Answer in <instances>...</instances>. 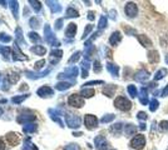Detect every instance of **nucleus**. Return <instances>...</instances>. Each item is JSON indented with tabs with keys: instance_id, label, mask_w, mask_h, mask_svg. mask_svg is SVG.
I'll use <instances>...</instances> for the list:
<instances>
[{
	"instance_id": "55",
	"label": "nucleus",
	"mask_w": 168,
	"mask_h": 150,
	"mask_svg": "<svg viewBox=\"0 0 168 150\" xmlns=\"http://www.w3.org/2000/svg\"><path fill=\"white\" fill-rule=\"evenodd\" d=\"M0 150H5V144L2 139H0Z\"/></svg>"
},
{
	"instance_id": "20",
	"label": "nucleus",
	"mask_w": 168,
	"mask_h": 150,
	"mask_svg": "<svg viewBox=\"0 0 168 150\" xmlns=\"http://www.w3.org/2000/svg\"><path fill=\"white\" fill-rule=\"evenodd\" d=\"M107 70L113 75V76H118V71H119V68L118 65H114V64H107Z\"/></svg>"
},
{
	"instance_id": "36",
	"label": "nucleus",
	"mask_w": 168,
	"mask_h": 150,
	"mask_svg": "<svg viewBox=\"0 0 168 150\" xmlns=\"http://www.w3.org/2000/svg\"><path fill=\"white\" fill-rule=\"evenodd\" d=\"M29 4L32 5V8H33L35 11H39V10L42 9V5H40V3H39V2H33V0H30Z\"/></svg>"
},
{
	"instance_id": "27",
	"label": "nucleus",
	"mask_w": 168,
	"mask_h": 150,
	"mask_svg": "<svg viewBox=\"0 0 168 150\" xmlns=\"http://www.w3.org/2000/svg\"><path fill=\"white\" fill-rule=\"evenodd\" d=\"M24 133H34L36 130V124H33V123H29V124L24 125Z\"/></svg>"
},
{
	"instance_id": "51",
	"label": "nucleus",
	"mask_w": 168,
	"mask_h": 150,
	"mask_svg": "<svg viewBox=\"0 0 168 150\" xmlns=\"http://www.w3.org/2000/svg\"><path fill=\"white\" fill-rule=\"evenodd\" d=\"M94 84H103L102 80H97V81H89V83H87L85 85H94Z\"/></svg>"
},
{
	"instance_id": "32",
	"label": "nucleus",
	"mask_w": 168,
	"mask_h": 150,
	"mask_svg": "<svg viewBox=\"0 0 168 150\" xmlns=\"http://www.w3.org/2000/svg\"><path fill=\"white\" fill-rule=\"evenodd\" d=\"M28 35H29V38H30V40H32L33 43H34V42H35V43H39L40 40H42V39H40V36H38V34H36V33H34V31H30Z\"/></svg>"
},
{
	"instance_id": "42",
	"label": "nucleus",
	"mask_w": 168,
	"mask_h": 150,
	"mask_svg": "<svg viewBox=\"0 0 168 150\" xmlns=\"http://www.w3.org/2000/svg\"><path fill=\"white\" fill-rule=\"evenodd\" d=\"M29 24H30L32 28H38V26H39V20H38L36 18H32Z\"/></svg>"
},
{
	"instance_id": "56",
	"label": "nucleus",
	"mask_w": 168,
	"mask_h": 150,
	"mask_svg": "<svg viewBox=\"0 0 168 150\" xmlns=\"http://www.w3.org/2000/svg\"><path fill=\"white\" fill-rule=\"evenodd\" d=\"M27 89H28V85H27V84H24V86H21V88H20V90H21V91H23V90H27Z\"/></svg>"
},
{
	"instance_id": "34",
	"label": "nucleus",
	"mask_w": 168,
	"mask_h": 150,
	"mask_svg": "<svg viewBox=\"0 0 168 150\" xmlns=\"http://www.w3.org/2000/svg\"><path fill=\"white\" fill-rule=\"evenodd\" d=\"M106 26H107V18L106 16H100L99 23H98V28L99 29H104Z\"/></svg>"
},
{
	"instance_id": "22",
	"label": "nucleus",
	"mask_w": 168,
	"mask_h": 150,
	"mask_svg": "<svg viewBox=\"0 0 168 150\" xmlns=\"http://www.w3.org/2000/svg\"><path fill=\"white\" fill-rule=\"evenodd\" d=\"M18 123H28V121H33L35 120V115L30 114V115H19L18 116Z\"/></svg>"
},
{
	"instance_id": "8",
	"label": "nucleus",
	"mask_w": 168,
	"mask_h": 150,
	"mask_svg": "<svg viewBox=\"0 0 168 150\" xmlns=\"http://www.w3.org/2000/svg\"><path fill=\"white\" fill-rule=\"evenodd\" d=\"M124 11L129 18H134L137 15V13H138V8L134 3H127L125 8H124Z\"/></svg>"
},
{
	"instance_id": "39",
	"label": "nucleus",
	"mask_w": 168,
	"mask_h": 150,
	"mask_svg": "<svg viewBox=\"0 0 168 150\" xmlns=\"http://www.w3.org/2000/svg\"><path fill=\"white\" fill-rule=\"evenodd\" d=\"M159 129L162 131H164V133H168V121H166V120L161 121L159 123Z\"/></svg>"
},
{
	"instance_id": "60",
	"label": "nucleus",
	"mask_w": 168,
	"mask_h": 150,
	"mask_svg": "<svg viewBox=\"0 0 168 150\" xmlns=\"http://www.w3.org/2000/svg\"><path fill=\"white\" fill-rule=\"evenodd\" d=\"M166 63L168 64V54H167V55H166Z\"/></svg>"
},
{
	"instance_id": "13",
	"label": "nucleus",
	"mask_w": 168,
	"mask_h": 150,
	"mask_svg": "<svg viewBox=\"0 0 168 150\" xmlns=\"http://www.w3.org/2000/svg\"><path fill=\"white\" fill-rule=\"evenodd\" d=\"M148 78H149V73L144 69H140L139 71H137V74L134 76V79L137 81H146V80H148Z\"/></svg>"
},
{
	"instance_id": "11",
	"label": "nucleus",
	"mask_w": 168,
	"mask_h": 150,
	"mask_svg": "<svg viewBox=\"0 0 168 150\" xmlns=\"http://www.w3.org/2000/svg\"><path fill=\"white\" fill-rule=\"evenodd\" d=\"M36 93H38V95H39V97L44 98V97H50V95H53L54 90L51 89L50 86H42L40 89H38Z\"/></svg>"
},
{
	"instance_id": "46",
	"label": "nucleus",
	"mask_w": 168,
	"mask_h": 150,
	"mask_svg": "<svg viewBox=\"0 0 168 150\" xmlns=\"http://www.w3.org/2000/svg\"><path fill=\"white\" fill-rule=\"evenodd\" d=\"M44 65H45V60H40V61H36V63H35V66H34V68H35L36 70H39V69H42Z\"/></svg>"
},
{
	"instance_id": "33",
	"label": "nucleus",
	"mask_w": 168,
	"mask_h": 150,
	"mask_svg": "<svg viewBox=\"0 0 168 150\" xmlns=\"http://www.w3.org/2000/svg\"><path fill=\"white\" fill-rule=\"evenodd\" d=\"M27 98H28V95H20V97H14V98L11 99V101L14 103V104H20L23 100H25Z\"/></svg>"
},
{
	"instance_id": "10",
	"label": "nucleus",
	"mask_w": 168,
	"mask_h": 150,
	"mask_svg": "<svg viewBox=\"0 0 168 150\" xmlns=\"http://www.w3.org/2000/svg\"><path fill=\"white\" fill-rule=\"evenodd\" d=\"M5 139H6V141H8L10 145H13V146L18 145V144H19V141H20V139H19V135H18L17 133H8V134H6V136H5Z\"/></svg>"
},
{
	"instance_id": "5",
	"label": "nucleus",
	"mask_w": 168,
	"mask_h": 150,
	"mask_svg": "<svg viewBox=\"0 0 168 150\" xmlns=\"http://www.w3.org/2000/svg\"><path fill=\"white\" fill-rule=\"evenodd\" d=\"M67 124L70 128H79L80 126V118L75 114H67L65 115Z\"/></svg>"
},
{
	"instance_id": "40",
	"label": "nucleus",
	"mask_w": 168,
	"mask_h": 150,
	"mask_svg": "<svg viewBox=\"0 0 168 150\" xmlns=\"http://www.w3.org/2000/svg\"><path fill=\"white\" fill-rule=\"evenodd\" d=\"M0 42H3V43H9V42H11V38L8 36L6 34L0 33Z\"/></svg>"
},
{
	"instance_id": "43",
	"label": "nucleus",
	"mask_w": 168,
	"mask_h": 150,
	"mask_svg": "<svg viewBox=\"0 0 168 150\" xmlns=\"http://www.w3.org/2000/svg\"><path fill=\"white\" fill-rule=\"evenodd\" d=\"M92 29H93V25H88L87 28H85V30H84V34H83V38H82V39H85V38L88 36V34L92 31Z\"/></svg>"
},
{
	"instance_id": "41",
	"label": "nucleus",
	"mask_w": 168,
	"mask_h": 150,
	"mask_svg": "<svg viewBox=\"0 0 168 150\" xmlns=\"http://www.w3.org/2000/svg\"><path fill=\"white\" fill-rule=\"evenodd\" d=\"M114 119V115L113 114H108V115H104L102 118V123H109Z\"/></svg>"
},
{
	"instance_id": "12",
	"label": "nucleus",
	"mask_w": 168,
	"mask_h": 150,
	"mask_svg": "<svg viewBox=\"0 0 168 150\" xmlns=\"http://www.w3.org/2000/svg\"><path fill=\"white\" fill-rule=\"evenodd\" d=\"M121 40H122L121 33H119V31H114V33L110 35V38H109V44L113 45V46H115V45H118V44L121 43Z\"/></svg>"
},
{
	"instance_id": "47",
	"label": "nucleus",
	"mask_w": 168,
	"mask_h": 150,
	"mask_svg": "<svg viewBox=\"0 0 168 150\" xmlns=\"http://www.w3.org/2000/svg\"><path fill=\"white\" fill-rule=\"evenodd\" d=\"M17 40H18L19 43H21V44H23V43L25 44V42H23V39H21V29H20V28L17 29Z\"/></svg>"
},
{
	"instance_id": "7",
	"label": "nucleus",
	"mask_w": 168,
	"mask_h": 150,
	"mask_svg": "<svg viewBox=\"0 0 168 150\" xmlns=\"http://www.w3.org/2000/svg\"><path fill=\"white\" fill-rule=\"evenodd\" d=\"M78 75V68H75V66H72V68H68V69L64 70V73L59 74L58 78L62 79V78H70L73 80H75V76Z\"/></svg>"
},
{
	"instance_id": "28",
	"label": "nucleus",
	"mask_w": 168,
	"mask_h": 150,
	"mask_svg": "<svg viewBox=\"0 0 168 150\" xmlns=\"http://www.w3.org/2000/svg\"><path fill=\"white\" fill-rule=\"evenodd\" d=\"M47 4H49V8L51 9L53 13H58L62 10V6L58 4V3H53V2H47Z\"/></svg>"
},
{
	"instance_id": "29",
	"label": "nucleus",
	"mask_w": 168,
	"mask_h": 150,
	"mask_svg": "<svg viewBox=\"0 0 168 150\" xmlns=\"http://www.w3.org/2000/svg\"><path fill=\"white\" fill-rule=\"evenodd\" d=\"M67 16H68V18H77V16H79V14H78V11L74 10V9L70 6V8L67 9Z\"/></svg>"
},
{
	"instance_id": "57",
	"label": "nucleus",
	"mask_w": 168,
	"mask_h": 150,
	"mask_svg": "<svg viewBox=\"0 0 168 150\" xmlns=\"http://www.w3.org/2000/svg\"><path fill=\"white\" fill-rule=\"evenodd\" d=\"M139 128H140V130H144V129H146V125L143 124V123H142V124H140V126H139Z\"/></svg>"
},
{
	"instance_id": "49",
	"label": "nucleus",
	"mask_w": 168,
	"mask_h": 150,
	"mask_svg": "<svg viewBox=\"0 0 168 150\" xmlns=\"http://www.w3.org/2000/svg\"><path fill=\"white\" fill-rule=\"evenodd\" d=\"M62 54H63V53H62V50H53V51L50 53V55H51V57L60 58V57H62Z\"/></svg>"
},
{
	"instance_id": "52",
	"label": "nucleus",
	"mask_w": 168,
	"mask_h": 150,
	"mask_svg": "<svg viewBox=\"0 0 168 150\" xmlns=\"http://www.w3.org/2000/svg\"><path fill=\"white\" fill-rule=\"evenodd\" d=\"M88 19L89 20H94V13L93 11H89L88 13Z\"/></svg>"
},
{
	"instance_id": "24",
	"label": "nucleus",
	"mask_w": 168,
	"mask_h": 150,
	"mask_svg": "<svg viewBox=\"0 0 168 150\" xmlns=\"http://www.w3.org/2000/svg\"><path fill=\"white\" fill-rule=\"evenodd\" d=\"M70 86H72V85H70V83H68V81H60V83H58V84L55 85V89L63 91V90L69 89Z\"/></svg>"
},
{
	"instance_id": "35",
	"label": "nucleus",
	"mask_w": 168,
	"mask_h": 150,
	"mask_svg": "<svg viewBox=\"0 0 168 150\" xmlns=\"http://www.w3.org/2000/svg\"><path fill=\"white\" fill-rule=\"evenodd\" d=\"M158 105H159V103H158L156 99H153V100L151 101V104H149V110H151V112H156L157 109H158Z\"/></svg>"
},
{
	"instance_id": "25",
	"label": "nucleus",
	"mask_w": 168,
	"mask_h": 150,
	"mask_svg": "<svg viewBox=\"0 0 168 150\" xmlns=\"http://www.w3.org/2000/svg\"><path fill=\"white\" fill-rule=\"evenodd\" d=\"M94 94H95L94 89H83L80 91V95H82L83 98H92Z\"/></svg>"
},
{
	"instance_id": "6",
	"label": "nucleus",
	"mask_w": 168,
	"mask_h": 150,
	"mask_svg": "<svg viewBox=\"0 0 168 150\" xmlns=\"http://www.w3.org/2000/svg\"><path fill=\"white\" fill-rule=\"evenodd\" d=\"M44 35H45V40H47L49 44H51L53 46H58V45H59V43L55 40V38H54V35H53V31H51V29H50L49 25H45V28H44Z\"/></svg>"
},
{
	"instance_id": "4",
	"label": "nucleus",
	"mask_w": 168,
	"mask_h": 150,
	"mask_svg": "<svg viewBox=\"0 0 168 150\" xmlns=\"http://www.w3.org/2000/svg\"><path fill=\"white\" fill-rule=\"evenodd\" d=\"M84 124L87 126V129L89 130H93L98 126V119L95 115H92V114H88L84 116Z\"/></svg>"
},
{
	"instance_id": "19",
	"label": "nucleus",
	"mask_w": 168,
	"mask_h": 150,
	"mask_svg": "<svg viewBox=\"0 0 168 150\" xmlns=\"http://www.w3.org/2000/svg\"><path fill=\"white\" fill-rule=\"evenodd\" d=\"M139 100L143 105L148 104V95H147V89L146 88H142L140 89V95H139Z\"/></svg>"
},
{
	"instance_id": "16",
	"label": "nucleus",
	"mask_w": 168,
	"mask_h": 150,
	"mask_svg": "<svg viewBox=\"0 0 168 150\" xmlns=\"http://www.w3.org/2000/svg\"><path fill=\"white\" fill-rule=\"evenodd\" d=\"M30 51L34 53L35 55H44L47 53V49L43 46V45H34L30 48Z\"/></svg>"
},
{
	"instance_id": "54",
	"label": "nucleus",
	"mask_w": 168,
	"mask_h": 150,
	"mask_svg": "<svg viewBox=\"0 0 168 150\" xmlns=\"http://www.w3.org/2000/svg\"><path fill=\"white\" fill-rule=\"evenodd\" d=\"M62 23H63V19H59V20L57 21V24H55V25H57V29H60V28H62Z\"/></svg>"
},
{
	"instance_id": "9",
	"label": "nucleus",
	"mask_w": 168,
	"mask_h": 150,
	"mask_svg": "<svg viewBox=\"0 0 168 150\" xmlns=\"http://www.w3.org/2000/svg\"><path fill=\"white\" fill-rule=\"evenodd\" d=\"M94 143H95V148L98 150H104L108 148V141L106 140V138L103 135H98L94 139Z\"/></svg>"
},
{
	"instance_id": "15",
	"label": "nucleus",
	"mask_w": 168,
	"mask_h": 150,
	"mask_svg": "<svg viewBox=\"0 0 168 150\" xmlns=\"http://www.w3.org/2000/svg\"><path fill=\"white\" fill-rule=\"evenodd\" d=\"M138 42L140 43V45H143L144 48H151L152 46V42L149 40V38H147V35H138Z\"/></svg>"
},
{
	"instance_id": "37",
	"label": "nucleus",
	"mask_w": 168,
	"mask_h": 150,
	"mask_svg": "<svg viewBox=\"0 0 168 150\" xmlns=\"http://www.w3.org/2000/svg\"><path fill=\"white\" fill-rule=\"evenodd\" d=\"M121 130H122V124L121 123H118V124H114V125H112V128H110V131H113V133H121Z\"/></svg>"
},
{
	"instance_id": "38",
	"label": "nucleus",
	"mask_w": 168,
	"mask_h": 150,
	"mask_svg": "<svg viewBox=\"0 0 168 150\" xmlns=\"http://www.w3.org/2000/svg\"><path fill=\"white\" fill-rule=\"evenodd\" d=\"M8 78H9V81H10V83H15V81L19 80V74H18V73H11Z\"/></svg>"
},
{
	"instance_id": "23",
	"label": "nucleus",
	"mask_w": 168,
	"mask_h": 150,
	"mask_svg": "<svg viewBox=\"0 0 168 150\" xmlns=\"http://www.w3.org/2000/svg\"><path fill=\"white\" fill-rule=\"evenodd\" d=\"M23 150H38V149H36V146L32 143V140H30L29 138H27V139H25V141H24Z\"/></svg>"
},
{
	"instance_id": "53",
	"label": "nucleus",
	"mask_w": 168,
	"mask_h": 150,
	"mask_svg": "<svg viewBox=\"0 0 168 150\" xmlns=\"http://www.w3.org/2000/svg\"><path fill=\"white\" fill-rule=\"evenodd\" d=\"M167 95H168V85L162 90V97H167Z\"/></svg>"
},
{
	"instance_id": "26",
	"label": "nucleus",
	"mask_w": 168,
	"mask_h": 150,
	"mask_svg": "<svg viewBox=\"0 0 168 150\" xmlns=\"http://www.w3.org/2000/svg\"><path fill=\"white\" fill-rule=\"evenodd\" d=\"M168 74V70L167 69H159L157 73H156V75H154V80H161V79H163L166 75Z\"/></svg>"
},
{
	"instance_id": "3",
	"label": "nucleus",
	"mask_w": 168,
	"mask_h": 150,
	"mask_svg": "<svg viewBox=\"0 0 168 150\" xmlns=\"http://www.w3.org/2000/svg\"><path fill=\"white\" fill-rule=\"evenodd\" d=\"M68 104L70 106H74V108H82L84 105V99H83L82 95L72 94L70 97L68 98Z\"/></svg>"
},
{
	"instance_id": "2",
	"label": "nucleus",
	"mask_w": 168,
	"mask_h": 150,
	"mask_svg": "<svg viewBox=\"0 0 168 150\" xmlns=\"http://www.w3.org/2000/svg\"><path fill=\"white\" fill-rule=\"evenodd\" d=\"M144 145H146V138H144V135H142V134L136 135L134 138L131 140V146L133 149L140 150V149L144 148Z\"/></svg>"
},
{
	"instance_id": "44",
	"label": "nucleus",
	"mask_w": 168,
	"mask_h": 150,
	"mask_svg": "<svg viewBox=\"0 0 168 150\" xmlns=\"http://www.w3.org/2000/svg\"><path fill=\"white\" fill-rule=\"evenodd\" d=\"M64 150H79V146L77 144H69L64 148Z\"/></svg>"
},
{
	"instance_id": "14",
	"label": "nucleus",
	"mask_w": 168,
	"mask_h": 150,
	"mask_svg": "<svg viewBox=\"0 0 168 150\" xmlns=\"http://www.w3.org/2000/svg\"><path fill=\"white\" fill-rule=\"evenodd\" d=\"M147 58H148L149 63H152V64L158 63V61H159V55H158L157 50H151V51L147 54Z\"/></svg>"
},
{
	"instance_id": "31",
	"label": "nucleus",
	"mask_w": 168,
	"mask_h": 150,
	"mask_svg": "<svg viewBox=\"0 0 168 150\" xmlns=\"http://www.w3.org/2000/svg\"><path fill=\"white\" fill-rule=\"evenodd\" d=\"M127 90H128L129 95H131L132 98H136V97H137V88H136L134 85H128Z\"/></svg>"
},
{
	"instance_id": "18",
	"label": "nucleus",
	"mask_w": 168,
	"mask_h": 150,
	"mask_svg": "<svg viewBox=\"0 0 168 150\" xmlns=\"http://www.w3.org/2000/svg\"><path fill=\"white\" fill-rule=\"evenodd\" d=\"M115 89H117V86H115V85H107V86H104V89H103V94L110 98V97H113V95H114Z\"/></svg>"
},
{
	"instance_id": "48",
	"label": "nucleus",
	"mask_w": 168,
	"mask_h": 150,
	"mask_svg": "<svg viewBox=\"0 0 168 150\" xmlns=\"http://www.w3.org/2000/svg\"><path fill=\"white\" fill-rule=\"evenodd\" d=\"M100 70H102L100 63H99V60H95V61H94V71H95V73H99Z\"/></svg>"
},
{
	"instance_id": "50",
	"label": "nucleus",
	"mask_w": 168,
	"mask_h": 150,
	"mask_svg": "<svg viewBox=\"0 0 168 150\" xmlns=\"http://www.w3.org/2000/svg\"><path fill=\"white\" fill-rule=\"evenodd\" d=\"M137 118L140 119V120H144V119H147V114L144 112H139L138 115H137Z\"/></svg>"
},
{
	"instance_id": "45",
	"label": "nucleus",
	"mask_w": 168,
	"mask_h": 150,
	"mask_svg": "<svg viewBox=\"0 0 168 150\" xmlns=\"http://www.w3.org/2000/svg\"><path fill=\"white\" fill-rule=\"evenodd\" d=\"M80 57V51H77L75 54H73V57L69 59V63H73V61H77Z\"/></svg>"
},
{
	"instance_id": "1",
	"label": "nucleus",
	"mask_w": 168,
	"mask_h": 150,
	"mask_svg": "<svg viewBox=\"0 0 168 150\" xmlns=\"http://www.w3.org/2000/svg\"><path fill=\"white\" fill-rule=\"evenodd\" d=\"M114 105H115V108L119 109L122 112H128L129 109L132 108V103L124 97H118L114 100Z\"/></svg>"
},
{
	"instance_id": "21",
	"label": "nucleus",
	"mask_w": 168,
	"mask_h": 150,
	"mask_svg": "<svg viewBox=\"0 0 168 150\" xmlns=\"http://www.w3.org/2000/svg\"><path fill=\"white\" fill-rule=\"evenodd\" d=\"M124 133H125L127 136H131V135H133V134L137 133V126H136V125H132V124H128V125H125V128H124Z\"/></svg>"
},
{
	"instance_id": "59",
	"label": "nucleus",
	"mask_w": 168,
	"mask_h": 150,
	"mask_svg": "<svg viewBox=\"0 0 168 150\" xmlns=\"http://www.w3.org/2000/svg\"><path fill=\"white\" fill-rule=\"evenodd\" d=\"M3 113H4V110H3L2 108H0V115H3Z\"/></svg>"
},
{
	"instance_id": "17",
	"label": "nucleus",
	"mask_w": 168,
	"mask_h": 150,
	"mask_svg": "<svg viewBox=\"0 0 168 150\" xmlns=\"http://www.w3.org/2000/svg\"><path fill=\"white\" fill-rule=\"evenodd\" d=\"M75 33H77V24L70 23V24L68 25L67 30H65V35H67L68 38H73V36L75 35Z\"/></svg>"
},
{
	"instance_id": "58",
	"label": "nucleus",
	"mask_w": 168,
	"mask_h": 150,
	"mask_svg": "<svg viewBox=\"0 0 168 150\" xmlns=\"http://www.w3.org/2000/svg\"><path fill=\"white\" fill-rule=\"evenodd\" d=\"M73 135H75V136H80V135H82V133H74Z\"/></svg>"
},
{
	"instance_id": "30",
	"label": "nucleus",
	"mask_w": 168,
	"mask_h": 150,
	"mask_svg": "<svg viewBox=\"0 0 168 150\" xmlns=\"http://www.w3.org/2000/svg\"><path fill=\"white\" fill-rule=\"evenodd\" d=\"M10 5H11V11H13V14H14V16L18 19V2H10Z\"/></svg>"
}]
</instances>
